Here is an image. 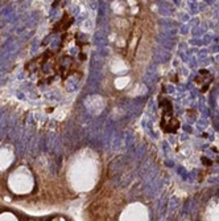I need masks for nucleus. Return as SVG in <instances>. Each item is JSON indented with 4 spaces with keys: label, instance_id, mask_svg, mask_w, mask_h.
<instances>
[{
    "label": "nucleus",
    "instance_id": "f03ea898",
    "mask_svg": "<svg viewBox=\"0 0 219 221\" xmlns=\"http://www.w3.org/2000/svg\"><path fill=\"white\" fill-rule=\"evenodd\" d=\"M213 76L210 73L209 70L206 69H202L200 70V73L196 78H194V83H196V86L198 87V90L202 91V93H206V91L209 90L210 85L213 83Z\"/></svg>",
    "mask_w": 219,
    "mask_h": 221
},
{
    "label": "nucleus",
    "instance_id": "f257e3e1",
    "mask_svg": "<svg viewBox=\"0 0 219 221\" xmlns=\"http://www.w3.org/2000/svg\"><path fill=\"white\" fill-rule=\"evenodd\" d=\"M160 106H161V110H162V119H161V123H160L162 131L176 132L178 128H180V122H178V119L173 115L172 102H170L168 98L161 97Z\"/></svg>",
    "mask_w": 219,
    "mask_h": 221
}]
</instances>
